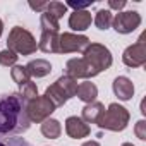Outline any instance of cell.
<instances>
[{
  "label": "cell",
  "instance_id": "cell-1",
  "mask_svg": "<svg viewBox=\"0 0 146 146\" xmlns=\"http://www.w3.org/2000/svg\"><path fill=\"white\" fill-rule=\"evenodd\" d=\"M31 122L26 113V102L19 93L0 95V137L21 134L29 129Z\"/></svg>",
  "mask_w": 146,
  "mask_h": 146
},
{
  "label": "cell",
  "instance_id": "cell-2",
  "mask_svg": "<svg viewBox=\"0 0 146 146\" xmlns=\"http://www.w3.org/2000/svg\"><path fill=\"white\" fill-rule=\"evenodd\" d=\"M78 86H79V84H78L76 79H72V78H69V76L64 74V76H60L52 86L46 88V91H45L43 96H46V98L55 105V108H57V107H62L64 103H67L69 98L76 96Z\"/></svg>",
  "mask_w": 146,
  "mask_h": 146
},
{
  "label": "cell",
  "instance_id": "cell-3",
  "mask_svg": "<svg viewBox=\"0 0 146 146\" xmlns=\"http://www.w3.org/2000/svg\"><path fill=\"white\" fill-rule=\"evenodd\" d=\"M7 50L14 52L16 55H33L38 50V43L28 29L14 26L7 38Z\"/></svg>",
  "mask_w": 146,
  "mask_h": 146
},
{
  "label": "cell",
  "instance_id": "cell-4",
  "mask_svg": "<svg viewBox=\"0 0 146 146\" xmlns=\"http://www.w3.org/2000/svg\"><path fill=\"white\" fill-rule=\"evenodd\" d=\"M129 112L125 107L119 105V103H110L108 108L105 110V113L102 115L98 125L102 129H107V131H113V132H119V131H124L129 124Z\"/></svg>",
  "mask_w": 146,
  "mask_h": 146
},
{
  "label": "cell",
  "instance_id": "cell-5",
  "mask_svg": "<svg viewBox=\"0 0 146 146\" xmlns=\"http://www.w3.org/2000/svg\"><path fill=\"white\" fill-rule=\"evenodd\" d=\"M83 58L98 72V74L107 70V69H110V65L113 62L110 50L102 43H90L88 48L83 52Z\"/></svg>",
  "mask_w": 146,
  "mask_h": 146
},
{
  "label": "cell",
  "instance_id": "cell-6",
  "mask_svg": "<svg viewBox=\"0 0 146 146\" xmlns=\"http://www.w3.org/2000/svg\"><path fill=\"white\" fill-rule=\"evenodd\" d=\"M55 112V105L46 98V96H36L35 100L26 103V113L29 122H45L46 119H50V115Z\"/></svg>",
  "mask_w": 146,
  "mask_h": 146
},
{
  "label": "cell",
  "instance_id": "cell-7",
  "mask_svg": "<svg viewBox=\"0 0 146 146\" xmlns=\"http://www.w3.org/2000/svg\"><path fill=\"white\" fill-rule=\"evenodd\" d=\"M144 38H146V33H143L134 45H131L124 50L122 62L127 67L136 69V67H143L146 64V41H144Z\"/></svg>",
  "mask_w": 146,
  "mask_h": 146
},
{
  "label": "cell",
  "instance_id": "cell-8",
  "mask_svg": "<svg viewBox=\"0 0 146 146\" xmlns=\"http://www.w3.org/2000/svg\"><path fill=\"white\" fill-rule=\"evenodd\" d=\"M90 38L84 35L64 33L58 35V53H70V52H84L90 45Z\"/></svg>",
  "mask_w": 146,
  "mask_h": 146
},
{
  "label": "cell",
  "instance_id": "cell-9",
  "mask_svg": "<svg viewBox=\"0 0 146 146\" xmlns=\"http://www.w3.org/2000/svg\"><path fill=\"white\" fill-rule=\"evenodd\" d=\"M65 76L72 78V79H91L95 76H98V72L81 57V58H70L65 64Z\"/></svg>",
  "mask_w": 146,
  "mask_h": 146
},
{
  "label": "cell",
  "instance_id": "cell-10",
  "mask_svg": "<svg viewBox=\"0 0 146 146\" xmlns=\"http://www.w3.org/2000/svg\"><path fill=\"white\" fill-rule=\"evenodd\" d=\"M141 24V16L136 11H127V12H119L112 19V26L117 33L120 35H129Z\"/></svg>",
  "mask_w": 146,
  "mask_h": 146
},
{
  "label": "cell",
  "instance_id": "cell-11",
  "mask_svg": "<svg viewBox=\"0 0 146 146\" xmlns=\"http://www.w3.org/2000/svg\"><path fill=\"white\" fill-rule=\"evenodd\" d=\"M65 132L72 139H83L90 136V125L81 117L72 115V117H67L65 120Z\"/></svg>",
  "mask_w": 146,
  "mask_h": 146
},
{
  "label": "cell",
  "instance_id": "cell-12",
  "mask_svg": "<svg viewBox=\"0 0 146 146\" xmlns=\"http://www.w3.org/2000/svg\"><path fill=\"white\" fill-rule=\"evenodd\" d=\"M113 93L122 102L131 100L132 95H134V84H132V81L129 78H125V76L115 78V81H113Z\"/></svg>",
  "mask_w": 146,
  "mask_h": 146
},
{
  "label": "cell",
  "instance_id": "cell-13",
  "mask_svg": "<svg viewBox=\"0 0 146 146\" xmlns=\"http://www.w3.org/2000/svg\"><path fill=\"white\" fill-rule=\"evenodd\" d=\"M93 23L90 11H74L69 17V26L74 31H86Z\"/></svg>",
  "mask_w": 146,
  "mask_h": 146
},
{
  "label": "cell",
  "instance_id": "cell-14",
  "mask_svg": "<svg viewBox=\"0 0 146 146\" xmlns=\"http://www.w3.org/2000/svg\"><path fill=\"white\" fill-rule=\"evenodd\" d=\"M103 113H105V105L100 103V102H93V103H88L83 108V117L81 119L86 124H98Z\"/></svg>",
  "mask_w": 146,
  "mask_h": 146
},
{
  "label": "cell",
  "instance_id": "cell-15",
  "mask_svg": "<svg viewBox=\"0 0 146 146\" xmlns=\"http://www.w3.org/2000/svg\"><path fill=\"white\" fill-rule=\"evenodd\" d=\"M28 74L31 78H45L52 72V64L45 58H36V60H31L28 65H24Z\"/></svg>",
  "mask_w": 146,
  "mask_h": 146
},
{
  "label": "cell",
  "instance_id": "cell-16",
  "mask_svg": "<svg viewBox=\"0 0 146 146\" xmlns=\"http://www.w3.org/2000/svg\"><path fill=\"white\" fill-rule=\"evenodd\" d=\"M38 48L45 53H58V33L41 31Z\"/></svg>",
  "mask_w": 146,
  "mask_h": 146
},
{
  "label": "cell",
  "instance_id": "cell-17",
  "mask_svg": "<svg viewBox=\"0 0 146 146\" xmlns=\"http://www.w3.org/2000/svg\"><path fill=\"white\" fill-rule=\"evenodd\" d=\"M76 95H78V98H79L81 102H84V103L88 105V103L96 102V96H98V88L95 86V83H91V81H84V83H81V84L78 86Z\"/></svg>",
  "mask_w": 146,
  "mask_h": 146
},
{
  "label": "cell",
  "instance_id": "cell-18",
  "mask_svg": "<svg viewBox=\"0 0 146 146\" xmlns=\"http://www.w3.org/2000/svg\"><path fill=\"white\" fill-rule=\"evenodd\" d=\"M60 132H62V125L57 119H46L43 124H41V134L48 139H57L60 137Z\"/></svg>",
  "mask_w": 146,
  "mask_h": 146
},
{
  "label": "cell",
  "instance_id": "cell-19",
  "mask_svg": "<svg viewBox=\"0 0 146 146\" xmlns=\"http://www.w3.org/2000/svg\"><path fill=\"white\" fill-rule=\"evenodd\" d=\"M112 19H113V16H112V12L108 11V9H100L98 12H96V16H95V24H96V28L98 29H108L110 26H112Z\"/></svg>",
  "mask_w": 146,
  "mask_h": 146
},
{
  "label": "cell",
  "instance_id": "cell-20",
  "mask_svg": "<svg viewBox=\"0 0 146 146\" xmlns=\"http://www.w3.org/2000/svg\"><path fill=\"white\" fill-rule=\"evenodd\" d=\"M11 76H12L14 83H17V84H19V88L31 81V76L28 74V70H26V67H24V65H14V67L11 69Z\"/></svg>",
  "mask_w": 146,
  "mask_h": 146
},
{
  "label": "cell",
  "instance_id": "cell-21",
  "mask_svg": "<svg viewBox=\"0 0 146 146\" xmlns=\"http://www.w3.org/2000/svg\"><path fill=\"white\" fill-rule=\"evenodd\" d=\"M40 26H41V31H48V33H58L60 29V24L55 17H52L50 14L43 12L41 17H40Z\"/></svg>",
  "mask_w": 146,
  "mask_h": 146
},
{
  "label": "cell",
  "instance_id": "cell-22",
  "mask_svg": "<svg viewBox=\"0 0 146 146\" xmlns=\"http://www.w3.org/2000/svg\"><path fill=\"white\" fill-rule=\"evenodd\" d=\"M45 12L50 14L52 17H55V19L58 21L64 14H67V7H65V4H62V2H46Z\"/></svg>",
  "mask_w": 146,
  "mask_h": 146
},
{
  "label": "cell",
  "instance_id": "cell-23",
  "mask_svg": "<svg viewBox=\"0 0 146 146\" xmlns=\"http://www.w3.org/2000/svg\"><path fill=\"white\" fill-rule=\"evenodd\" d=\"M19 95H21L23 100L28 103V102H31V100H35V98L38 96V86H36L33 81H29V83H26L24 86H21Z\"/></svg>",
  "mask_w": 146,
  "mask_h": 146
},
{
  "label": "cell",
  "instance_id": "cell-24",
  "mask_svg": "<svg viewBox=\"0 0 146 146\" xmlns=\"http://www.w3.org/2000/svg\"><path fill=\"white\" fill-rule=\"evenodd\" d=\"M17 57L14 52L11 50H2L0 52V65H4V67H14L16 62H17Z\"/></svg>",
  "mask_w": 146,
  "mask_h": 146
},
{
  "label": "cell",
  "instance_id": "cell-25",
  "mask_svg": "<svg viewBox=\"0 0 146 146\" xmlns=\"http://www.w3.org/2000/svg\"><path fill=\"white\" fill-rule=\"evenodd\" d=\"M0 146H31L23 137H0Z\"/></svg>",
  "mask_w": 146,
  "mask_h": 146
},
{
  "label": "cell",
  "instance_id": "cell-26",
  "mask_svg": "<svg viewBox=\"0 0 146 146\" xmlns=\"http://www.w3.org/2000/svg\"><path fill=\"white\" fill-rule=\"evenodd\" d=\"M93 4H95V0H88V2H74V0H70V2L65 4V7H72L74 11H86V7Z\"/></svg>",
  "mask_w": 146,
  "mask_h": 146
},
{
  "label": "cell",
  "instance_id": "cell-27",
  "mask_svg": "<svg viewBox=\"0 0 146 146\" xmlns=\"http://www.w3.org/2000/svg\"><path fill=\"white\" fill-rule=\"evenodd\" d=\"M134 132H136V136L141 139V141H144L146 139V122L141 119L137 124H136V127H134Z\"/></svg>",
  "mask_w": 146,
  "mask_h": 146
},
{
  "label": "cell",
  "instance_id": "cell-28",
  "mask_svg": "<svg viewBox=\"0 0 146 146\" xmlns=\"http://www.w3.org/2000/svg\"><path fill=\"white\" fill-rule=\"evenodd\" d=\"M125 5H127L125 0H108V7L113 9V11H119V12H120ZM110 9H108V11H110Z\"/></svg>",
  "mask_w": 146,
  "mask_h": 146
},
{
  "label": "cell",
  "instance_id": "cell-29",
  "mask_svg": "<svg viewBox=\"0 0 146 146\" xmlns=\"http://www.w3.org/2000/svg\"><path fill=\"white\" fill-rule=\"evenodd\" d=\"M29 7L33 9V11H36V12H45V9H46V2H29Z\"/></svg>",
  "mask_w": 146,
  "mask_h": 146
},
{
  "label": "cell",
  "instance_id": "cell-30",
  "mask_svg": "<svg viewBox=\"0 0 146 146\" xmlns=\"http://www.w3.org/2000/svg\"><path fill=\"white\" fill-rule=\"evenodd\" d=\"M83 146H100V143L98 141H86Z\"/></svg>",
  "mask_w": 146,
  "mask_h": 146
},
{
  "label": "cell",
  "instance_id": "cell-31",
  "mask_svg": "<svg viewBox=\"0 0 146 146\" xmlns=\"http://www.w3.org/2000/svg\"><path fill=\"white\" fill-rule=\"evenodd\" d=\"M2 29H4V23H2V19H0V36H2Z\"/></svg>",
  "mask_w": 146,
  "mask_h": 146
},
{
  "label": "cell",
  "instance_id": "cell-32",
  "mask_svg": "<svg viewBox=\"0 0 146 146\" xmlns=\"http://www.w3.org/2000/svg\"><path fill=\"white\" fill-rule=\"evenodd\" d=\"M122 146H134V144H131V143H124Z\"/></svg>",
  "mask_w": 146,
  "mask_h": 146
}]
</instances>
